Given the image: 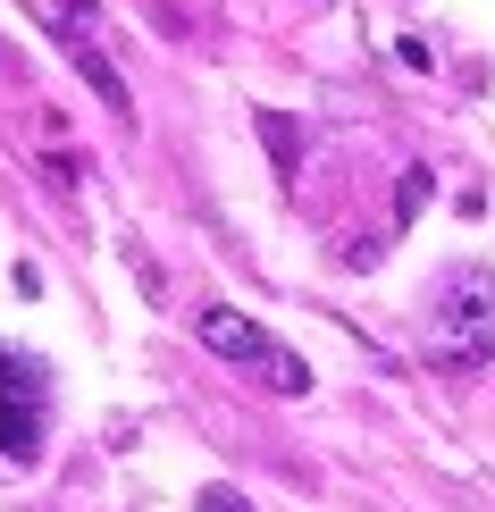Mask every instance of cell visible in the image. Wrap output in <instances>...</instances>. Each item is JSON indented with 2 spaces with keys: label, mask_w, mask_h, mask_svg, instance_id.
I'll return each mask as SVG.
<instances>
[{
  "label": "cell",
  "mask_w": 495,
  "mask_h": 512,
  "mask_svg": "<svg viewBox=\"0 0 495 512\" xmlns=\"http://www.w3.org/2000/svg\"><path fill=\"white\" fill-rule=\"evenodd\" d=\"M428 353L445 370H487L495 361V269H454L428 319Z\"/></svg>",
  "instance_id": "cell-1"
},
{
  "label": "cell",
  "mask_w": 495,
  "mask_h": 512,
  "mask_svg": "<svg viewBox=\"0 0 495 512\" xmlns=\"http://www.w3.org/2000/svg\"><path fill=\"white\" fill-rule=\"evenodd\" d=\"M193 336H202L219 361L252 370L269 395H311V361H303V353H286V345L261 328V319H244V311H227V303H202V311H193Z\"/></svg>",
  "instance_id": "cell-2"
},
{
  "label": "cell",
  "mask_w": 495,
  "mask_h": 512,
  "mask_svg": "<svg viewBox=\"0 0 495 512\" xmlns=\"http://www.w3.org/2000/svg\"><path fill=\"white\" fill-rule=\"evenodd\" d=\"M34 17L59 34V51H68L76 76L101 93V110H118V126H135V93H126L118 59L101 51V0H34Z\"/></svg>",
  "instance_id": "cell-3"
},
{
  "label": "cell",
  "mask_w": 495,
  "mask_h": 512,
  "mask_svg": "<svg viewBox=\"0 0 495 512\" xmlns=\"http://www.w3.org/2000/svg\"><path fill=\"white\" fill-rule=\"evenodd\" d=\"M0 454L9 462L42 454V370L9 345H0Z\"/></svg>",
  "instance_id": "cell-4"
},
{
  "label": "cell",
  "mask_w": 495,
  "mask_h": 512,
  "mask_svg": "<svg viewBox=\"0 0 495 512\" xmlns=\"http://www.w3.org/2000/svg\"><path fill=\"white\" fill-rule=\"evenodd\" d=\"M252 126H261L277 177H303V135H294V118H286V110H252Z\"/></svg>",
  "instance_id": "cell-5"
},
{
  "label": "cell",
  "mask_w": 495,
  "mask_h": 512,
  "mask_svg": "<svg viewBox=\"0 0 495 512\" xmlns=\"http://www.w3.org/2000/svg\"><path fill=\"white\" fill-rule=\"evenodd\" d=\"M428 210V168H403V194H395V227H412Z\"/></svg>",
  "instance_id": "cell-6"
},
{
  "label": "cell",
  "mask_w": 495,
  "mask_h": 512,
  "mask_svg": "<svg viewBox=\"0 0 495 512\" xmlns=\"http://www.w3.org/2000/svg\"><path fill=\"white\" fill-rule=\"evenodd\" d=\"M202 512H252V504L235 496V487H210V496H202Z\"/></svg>",
  "instance_id": "cell-7"
}]
</instances>
